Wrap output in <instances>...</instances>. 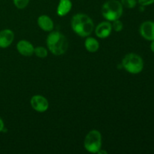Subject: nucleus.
Returning a JSON list of instances; mask_svg holds the SVG:
<instances>
[{
    "label": "nucleus",
    "instance_id": "f257e3e1",
    "mask_svg": "<svg viewBox=\"0 0 154 154\" xmlns=\"http://www.w3.org/2000/svg\"><path fill=\"white\" fill-rule=\"evenodd\" d=\"M73 31L81 37H88L94 30L93 20L85 14H77L74 15L71 21Z\"/></svg>",
    "mask_w": 154,
    "mask_h": 154
},
{
    "label": "nucleus",
    "instance_id": "f03ea898",
    "mask_svg": "<svg viewBox=\"0 0 154 154\" xmlns=\"http://www.w3.org/2000/svg\"><path fill=\"white\" fill-rule=\"evenodd\" d=\"M46 43L50 52L56 56L64 54L69 48L67 38L58 31H51L47 37Z\"/></svg>",
    "mask_w": 154,
    "mask_h": 154
},
{
    "label": "nucleus",
    "instance_id": "7ed1b4c3",
    "mask_svg": "<svg viewBox=\"0 0 154 154\" xmlns=\"http://www.w3.org/2000/svg\"><path fill=\"white\" fill-rule=\"evenodd\" d=\"M123 13V6L118 0H108L102 7V14L108 21L120 19Z\"/></svg>",
    "mask_w": 154,
    "mask_h": 154
},
{
    "label": "nucleus",
    "instance_id": "20e7f679",
    "mask_svg": "<svg viewBox=\"0 0 154 154\" xmlns=\"http://www.w3.org/2000/svg\"><path fill=\"white\" fill-rule=\"evenodd\" d=\"M121 66L129 73L136 75L142 72L144 69V61L139 55L130 53L123 57Z\"/></svg>",
    "mask_w": 154,
    "mask_h": 154
},
{
    "label": "nucleus",
    "instance_id": "39448f33",
    "mask_svg": "<svg viewBox=\"0 0 154 154\" xmlns=\"http://www.w3.org/2000/svg\"><path fill=\"white\" fill-rule=\"evenodd\" d=\"M102 134L96 129L90 131L86 135L84 145L86 150L90 153H97L102 149Z\"/></svg>",
    "mask_w": 154,
    "mask_h": 154
},
{
    "label": "nucleus",
    "instance_id": "423d86ee",
    "mask_svg": "<svg viewBox=\"0 0 154 154\" xmlns=\"http://www.w3.org/2000/svg\"><path fill=\"white\" fill-rule=\"evenodd\" d=\"M30 104L32 108L39 113L45 112L49 108V102L48 99L41 95L33 96L30 100Z\"/></svg>",
    "mask_w": 154,
    "mask_h": 154
},
{
    "label": "nucleus",
    "instance_id": "0eeeda50",
    "mask_svg": "<svg viewBox=\"0 0 154 154\" xmlns=\"http://www.w3.org/2000/svg\"><path fill=\"white\" fill-rule=\"evenodd\" d=\"M139 32L141 35L147 41L154 40V22L147 20L144 21L140 26Z\"/></svg>",
    "mask_w": 154,
    "mask_h": 154
},
{
    "label": "nucleus",
    "instance_id": "6e6552de",
    "mask_svg": "<svg viewBox=\"0 0 154 154\" xmlns=\"http://www.w3.org/2000/svg\"><path fill=\"white\" fill-rule=\"evenodd\" d=\"M112 30V24L110 21H103L96 27L95 33L99 38H105L111 35Z\"/></svg>",
    "mask_w": 154,
    "mask_h": 154
},
{
    "label": "nucleus",
    "instance_id": "1a4fd4ad",
    "mask_svg": "<svg viewBox=\"0 0 154 154\" xmlns=\"http://www.w3.org/2000/svg\"><path fill=\"white\" fill-rule=\"evenodd\" d=\"M14 39L13 31L5 29L0 31V48H7L10 46Z\"/></svg>",
    "mask_w": 154,
    "mask_h": 154
},
{
    "label": "nucleus",
    "instance_id": "9d476101",
    "mask_svg": "<svg viewBox=\"0 0 154 154\" xmlns=\"http://www.w3.org/2000/svg\"><path fill=\"white\" fill-rule=\"evenodd\" d=\"M17 50L21 55L24 57H30L34 54L35 48L28 41L20 40L17 44Z\"/></svg>",
    "mask_w": 154,
    "mask_h": 154
},
{
    "label": "nucleus",
    "instance_id": "9b49d317",
    "mask_svg": "<svg viewBox=\"0 0 154 154\" xmlns=\"http://www.w3.org/2000/svg\"><path fill=\"white\" fill-rule=\"evenodd\" d=\"M38 25L42 29V30L45 32H51L53 31L54 27V21L52 20L51 17L48 15H41L38 18Z\"/></svg>",
    "mask_w": 154,
    "mask_h": 154
},
{
    "label": "nucleus",
    "instance_id": "f8f14e48",
    "mask_svg": "<svg viewBox=\"0 0 154 154\" xmlns=\"http://www.w3.org/2000/svg\"><path fill=\"white\" fill-rule=\"evenodd\" d=\"M72 8V2L71 0H60L57 6V13L59 16H66L69 13Z\"/></svg>",
    "mask_w": 154,
    "mask_h": 154
},
{
    "label": "nucleus",
    "instance_id": "ddd939ff",
    "mask_svg": "<svg viewBox=\"0 0 154 154\" xmlns=\"http://www.w3.org/2000/svg\"><path fill=\"white\" fill-rule=\"evenodd\" d=\"M84 45L88 52L96 53L99 49V43L96 38L93 37H87Z\"/></svg>",
    "mask_w": 154,
    "mask_h": 154
},
{
    "label": "nucleus",
    "instance_id": "4468645a",
    "mask_svg": "<svg viewBox=\"0 0 154 154\" xmlns=\"http://www.w3.org/2000/svg\"><path fill=\"white\" fill-rule=\"evenodd\" d=\"M34 54H35L36 57H39V58H45V57H48V51L47 50V48H45V47L38 46L35 48L34 50Z\"/></svg>",
    "mask_w": 154,
    "mask_h": 154
},
{
    "label": "nucleus",
    "instance_id": "2eb2a0df",
    "mask_svg": "<svg viewBox=\"0 0 154 154\" xmlns=\"http://www.w3.org/2000/svg\"><path fill=\"white\" fill-rule=\"evenodd\" d=\"M122 5L126 8L132 9L137 5V0H120Z\"/></svg>",
    "mask_w": 154,
    "mask_h": 154
},
{
    "label": "nucleus",
    "instance_id": "dca6fc26",
    "mask_svg": "<svg viewBox=\"0 0 154 154\" xmlns=\"http://www.w3.org/2000/svg\"><path fill=\"white\" fill-rule=\"evenodd\" d=\"M14 5L18 9H23L29 3V0H13Z\"/></svg>",
    "mask_w": 154,
    "mask_h": 154
},
{
    "label": "nucleus",
    "instance_id": "f3484780",
    "mask_svg": "<svg viewBox=\"0 0 154 154\" xmlns=\"http://www.w3.org/2000/svg\"><path fill=\"white\" fill-rule=\"evenodd\" d=\"M123 28V24L121 20H116L113 21L112 23V29L116 32H120Z\"/></svg>",
    "mask_w": 154,
    "mask_h": 154
},
{
    "label": "nucleus",
    "instance_id": "a211bd4d",
    "mask_svg": "<svg viewBox=\"0 0 154 154\" xmlns=\"http://www.w3.org/2000/svg\"><path fill=\"white\" fill-rule=\"evenodd\" d=\"M138 3L140 4V5L141 6H148V5H151L154 3V0H137Z\"/></svg>",
    "mask_w": 154,
    "mask_h": 154
},
{
    "label": "nucleus",
    "instance_id": "6ab92c4d",
    "mask_svg": "<svg viewBox=\"0 0 154 154\" xmlns=\"http://www.w3.org/2000/svg\"><path fill=\"white\" fill-rule=\"evenodd\" d=\"M4 129H5V123L4 122H3L2 119L0 117V132H3Z\"/></svg>",
    "mask_w": 154,
    "mask_h": 154
},
{
    "label": "nucleus",
    "instance_id": "aec40b11",
    "mask_svg": "<svg viewBox=\"0 0 154 154\" xmlns=\"http://www.w3.org/2000/svg\"><path fill=\"white\" fill-rule=\"evenodd\" d=\"M150 50L152 51V52L154 53V40L151 41V44H150Z\"/></svg>",
    "mask_w": 154,
    "mask_h": 154
}]
</instances>
